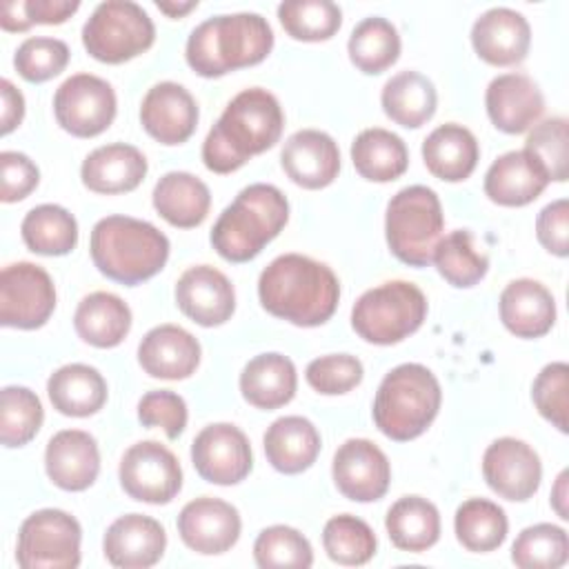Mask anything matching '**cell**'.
I'll return each instance as SVG.
<instances>
[{"label":"cell","mask_w":569,"mask_h":569,"mask_svg":"<svg viewBox=\"0 0 569 569\" xmlns=\"http://www.w3.org/2000/svg\"><path fill=\"white\" fill-rule=\"evenodd\" d=\"M56 309L51 276L33 262L7 264L0 273V322L13 329H40Z\"/></svg>","instance_id":"4fadbf2b"},{"label":"cell","mask_w":569,"mask_h":569,"mask_svg":"<svg viewBox=\"0 0 569 569\" xmlns=\"http://www.w3.org/2000/svg\"><path fill=\"white\" fill-rule=\"evenodd\" d=\"M153 40V20L131 0L100 2L82 27L87 53L107 64H120L144 53Z\"/></svg>","instance_id":"9c48e42d"},{"label":"cell","mask_w":569,"mask_h":569,"mask_svg":"<svg viewBox=\"0 0 569 569\" xmlns=\"http://www.w3.org/2000/svg\"><path fill=\"white\" fill-rule=\"evenodd\" d=\"M485 107L496 129L505 133L529 131L545 111L540 87L525 73L496 76L485 93Z\"/></svg>","instance_id":"cb8c5ba5"},{"label":"cell","mask_w":569,"mask_h":569,"mask_svg":"<svg viewBox=\"0 0 569 569\" xmlns=\"http://www.w3.org/2000/svg\"><path fill=\"white\" fill-rule=\"evenodd\" d=\"M567 558V531L551 522H538L522 529L511 545V562L520 569H558Z\"/></svg>","instance_id":"ee69618b"},{"label":"cell","mask_w":569,"mask_h":569,"mask_svg":"<svg viewBox=\"0 0 569 569\" xmlns=\"http://www.w3.org/2000/svg\"><path fill=\"white\" fill-rule=\"evenodd\" d=\"M253 560L260 569H307L313 565V549L298 529L271 525L258 533Z\"/></svg>","instance_id":"bcb514c9"},{"label":"cell","mask_w":569,"mask_h":569,"mask_svg":"<svg viewBox=\"0 0 569 569\" xmlns=\"http://www.w3.org/2000/svg\"><path fill=\"white\" fill-rule=\"evenodd\" d=\"M44 420L40 398L18 385H9L0 393V440L4 447H24L36 438Z\"/></svg>","instance_id":"f6af8a7d"},{"label":"cell","mask_w":569,"mask_h":569,"mask_svg":"<svg viewBox=\"0 0 569 569\" xmlns=\"http://www.w3.org/2000/svg\"><path fill=\"white\" fill-rule=\"evenodd\" d=\"M284 129V113L278 98L251 87L229 100L218 122L202 142V162L213 173L238 171L253 156L271 149Z\"/></svg>","instance_id":"6da1fadb"},{"label":"cell","mask_w":569,"mask_h":569,"mask_svg":"<svg viewBox=\"0 0 569 569\" xmlns=\"http://www.w3.org/2000/svg\"><path fill=\"white\" fill-rule=\"evenodd\" d=\"M282 29L302 42H322L338 33L342 11L331 0H287L278 7Z\"/></svg>","instance_id":"7bdbcfd3"},{"label":"cell","mask_w":569,"mask_h":569,"mask_svg":"<svg viewBox=\"0 0 569 569\" xmlns=\"http://www.w3.org/2000/svg\"><path fill=\"white\" fill-rule=\"evenodd\" d=\"M442 402L438 378L418 362L393 367L373 398V422L387 438L407 442L422 436L436 420Z\"/></svg>","instance_id":"8992f818"},{"label":"cell","mask_w":569,"mask_h":569,"mask_svg":"<svg viewBox=\"0 0 569 569\" xmlns=\"http://www.w3.org/2000/svg\"><path fill=\"white\" fill-rule=\"evenodd\" d=\"M140 122L160 144H182L198 127V104L182 84L164 80L144 93Z\"/></svg>","instance_id":"d6986e66"},{"label":"cell","mask_w":569,"mask_h":569,"mask_svg":"<svg viewBox=\"0 0 569 569\" xmlns=\"http://www.w3.org/2000/svg\"><path fill=\"white\" fill-rule=\"evenodd\" d=\"M156 7H158L162 13H167L169 18H180V16L189 13L191 9H196L198 2H196V0H191V2H156Z\"/></svg>","instance_id":"680465c9"},{"label":"cell","mask_w":569,"mask_h":569,"mask_svg":"<svg viewBox=\"0 0 569 569\" xmlns=\"http://www.w3.org/2000/svg\"><path fill=\"white\" fill-rule=\"evenodd\" d=\"M482 476L493 493L511 502L529 500L542 480L540 456L518 438H498L482 453Z\"/></svg>","instance_id":"2e32d148"},{"label":"cell","mask_w":569,"mask_h":569,"mask_svg":"<svg viewBox=\"0 0 569 569\" xmlns=\"http://www.w3.org/2000/svg\"><path fill=\"white\" fill-rule=\"evenodd\" d=\"M191 462L211 485H238L253 467L249 438L231 422L209 425L191 442Z\"/></svg>","instance_id":"5bb4252c"},{"label":"cell","mask_w":569,"mask_h":569,"mask_svg":"<svg viewBox=\"0 0 569 569\" xmlns=\"http://www.w3.org/2000/svg\"><path fill=\"white\" fill-rule=\"evenodd\" d=\"M531 400L538 413L558 431L567 433L569 413V367L567 362H549L540 369L531 385Z\"/></svg>","instance_id":"681fc988"},{"label":"cell","mask_w":569,"mask_h":569,"mask_svg":"<svg viewBox=\"0 0 569 569\" xmlns=\"http://www.w3.org/2000/svg\"><path fill=\"white\" fill-rule=\"evenodd\" d=\"M147 158L133 144L111 142L93 149L80 167L82 184L93 193H127L133 191L147 176Z\"/></svg>","instance_id":"484cf974"},{"label":"cell","mask_w":569,"mask_h":569,"mask_svg":"<svg viewBox=\"0 0 569 569\" xmlns=\"http://www.w3.org/2000/svg\"><path fill=\"white\" fill-rule=\"evenodd\" d=\"M453 529L458 542L473 553H487L498 549L509 531V520L502 507L487 498L465 500L453 516Z\"/></svg>","instance_id":"f35d334b"},{"label":"cell","mask_w":569,"mask_h":569,"mask_svg":"<svg viewBox=\"0 0 569 569\" xmlns=\"http://www.w3.org/2000/svg\"><path fill=\"white\" fill-rule=\"evenodd\" d=\"M80 522L62 509H40L18 531L16 560L22 569H76L80 565Z\"/></svg>","instance_id":"30bf717a"},{"label":"cell","mask_w":569,"mask_h":569,"mask_svg":"<svg viewBox=\"0 0 569 569\" xmlns=\"http://www.w3.org/2000/svg\"><path fill=\"white\" fill-rule=\"evenodd\" d=\"M44 469L49 480L64 491L89 489L100 473L96 438L82 429H62L53 433L44 449Z\"/></svg>","instance_id":"603a6c76"},{"label":"cell","mask_w":569,"mask_h":569,"mask_svg":"<svg viewBox=\"0 0 569 569\" xmlns=\"http://www.w3.org/2000/svg\"><path fill=\"white\" fill-rule=\"evenodd\" d=\"M536 238L549 253L558 258L569 253V202L565 198L542 207L536 218Z\"/></svg>","instance_id":"11a10c76"},{"label":"cell","mask_w":569,"mask_h":569,"mask_svg":"<svg viewBox=\"0 0 569 569\" xmlns=\"http://www.w3.org/2000/svg\"><path fill=\"white\" fill-rule=\"evenodd\" d=\"M264 311L296 327L325 325L340 300V282L331 267L302 253L273 258L258 278Z\"/></svg>","instance_id":"7a4b0ae2"},{"label":"cell","mask_w":569,"mask_h":569,"mask_svg":"<svg viewBox=\"0 0 569 569\" xmlns=\"http://www.w3.org/2000/svg\"><path fill=\"white\" fill-rule=\"evenodd\" d=\"M118 478L129 498L149 505H167L182 489L178 458L156 440L131 445L120 458Z\"/></svg>","instance_id":"8fae6325"},{"label":"cell","mask_w":569,"mask_h":569,"mask_svg":"<svg viewBox=\"0 0 569 569\" xmlns=\"http://www.w3.org/2000/svg\"><path fill=\"white\" fill-rule=\"evenodd\" d=\"M264 456L269 465L287 476L307 471L320 453V433L302 416H282L264 431Z\"/></svg>","instance_id":"f1b7e54d"},{"label":"cell","mask_w":569,"mask_h":569,"mask_svg":"<svg viewBox=\"0 0 569 569\" xmlns=\"http://www.w3.org/2000/svg\"><path fill=\"white\" fill-rule=\"evenodd\" d=\"M151 198L158 216L178 229H193L202 224L211 207L209 187L187 171L164 173L156 182Z\"/></svg>","instance_id":"836d02e7"},{"label":"cell","mask_w":569,"mask_h":569,"mask_svg":"<svg viewBox=\"0 0 569 569\" xmlns=\"http://www.w3.org/2000/svg\"><path fill=\"white\" fill-rule=\"evenodd\" d=\"M242 520L238 509L220 498L202 496L187 502L178 516L182 542L202 556L229 551L240 538Z\"/></svg>","instance_id":"e0dca14e"},{"label":"cell","mask_w":569,"mask_h":569,"mask_svg":"<svg viewBox=\"0 0 569 569\" xmlns=\"http://www.w3.org/2000/svg\"><path fill=\"white\" fill-rule=\"evenodd\" d=\"M298 387L296 365L282 353H260L251 358L240 373L242 398L264 411L284 407L293 400Z\"/></svg>","instance_id":"4dcf8cb0"},{"label":"cell","mask_w":569,"mask_h":569,"mask_svg":"<svg viewBox=\"0 0 569 569\" xmlns=\"http://www.w3.org/2000/svg\"><path fill=\"white\" fill-rule=\"evenodd\" d=\"M287 220L289 202L284 193L273 184L256 182L222 209L209 238L220 258L249 262L284 229Z\"/></svg>","instance_id":"5b68a950"},{"label":"cell","mask_w":569,"mask_h":569,"mask_svg":"<svg viewBox=\"0 0 569 569\" xmlns=\"http://www.w3.org/2000/svg\"><path fill=\"white\" fill-rule=\"evenodd\" d=\"M427 318V298L413 282L389 280L367 289L351 309L353 331L371 345H396Z\"/></svg>","instance_id":"ba28073f"},{"label":"cell","mask_w":569,"mask_h":569,"mask_svg":"<svg viewBox=\"0 0 569 569\" xmlns=\"http://www.w3.org/2000/svg\"><path fill=\"white\" fill-rule=\"evenodd\" d=\"M322 547L333 562L360 567L376 556L378 540L365 520L351 513H340L327 520L322 529Z\"/></svg>","instance_id":"b9f144b4"},{"label":"cell","mask_w":569,"mask_h":569,"mask_svg":"<svg viewBox=\"0 0 569 569\" xmlns=\"http://www.w3.org/2000/svg\"><path fill=\"white\" fill-rule=\"evenodd\" d=\"M29 251L40 256H67L78 244V222L60 204L33 207L20 224Z\"/></svg>","instance_id":"74e56055"},{"label":"cell","mask_w":569,"mask_h":569,"mask_svg":"<svg viewBox=\"0 0 569 569\" xmlns=\"http://www.w3.org/2000/svg\"><path fill=\"white\" fill-rule=\"evenodd\" d=\"M471 44L485 62L493 67H511L527 58L531 27L520 11L493 7L476 18L471 27Z\"/></svg>","instance_id":"ffe728a7"},{"label":"cell","mask_w":569,"mask_h":569,"mask_svg":"<svg viewBox=\"0 0 569 569\" xmlns=\"http://www.w3.org/2000/svg\"><path fill=\"white\" fill-rule=\"evenodd\" d=\"M380 104L396 124L418 129L433 118L438 93L433 82L420 71H400L385 82Z\"/></svg>","instance_id":"e575fe53"},{"label":"cell","mask_w":569,"mask_h":569,"mask_svg":"<svg viewBox=\"0 0 569 569\" xmlns=\"http://www.w3.org/2000/svg\"><path fill=\"white\" fill-rule=\"evenodd\" d=\"M440 198L425 184H411L391 196L385 213V236L391 253L409 267H427L442 238Z\"/></svg>","instance_id":"52a82bcc"},{"label":"cell","mask_w":569,"mask_h":569,"mask_svg":"<svg viewBox=\"0 0 569 569\" xmlns=\"http://www.w3.org/2000/svg\"><path fill=\"white\" fill-rule=\"evenodd\" d=\"M567 478H569V471H560V476L556 478V485L551 489V507L556 509V513L562 520L569 518V511H567Z\"/></svg>","instance_id":"6f0895ef"},{"label":"cell","mask_w":569,"mask_h":569,"mask_svg":"<svg viewBox=\"0 0 569 569\" xmlns=\"http://www.w3.org/2000/svg\"><path fill=\"white\" fill-rule=\"evenodd\" d=\"M78 9V0H7L0 7V24L4 31H27L33 24H62Z\"/></svg>","instance_id":"816d5d0a"},{"label":"cell","mask_w":569,"mask_h":569,"mask_svg":"<svg viewBox=\"0 0 569 569\" xmlns=\"http://www.w3.org/2000/svg\"><path fill=\"white\" fill-rule=\"evenodd\" d=\"M116 109L118 100L113 87L93 73H76L67 78L53 96L58 124L76 138H93L109 129Z\"/></svg>","instance_id":"7c38bea8"},{"label":"cell","mask_w":569,"mask_h":569,"mask_svg":"<svg viewBox=\"0 0 569 569\" xmlns=\"http://www.w3.org/2000/svg\"><path fill=\"white\" fill-rule=\"evenodd\" d=\"M385 527L393 547L420 553L438 542L440 513L436 505L422 496H402L389 507Z\"/></svg>","instance_id":"8d00e7d4"},{"label":"cell","mask_w":569,"mask_h":569,"mask_svg":"<svg viewBox=\"0 0 569 569\" xmlns=\"http://www.w3.org/2000/svg\"><path fill=\"white\" fill-rule=\"evenodd\" d=\"M347 51L353 67L362 73H382L400 58L398 29L382 16L365 18L353 27Z\"/></svg>","instance_id":"ab89813d"},{"label":"cell","mask_w":569,"mask_h":569,"mask_svg":"<svg viewBox=\"0 0 569 569\" xmlns=\"http://www.w3.org/2000/svg\"><path fill=\"white\" fill-rule=\"evenodd\" d=\"M76 333L91 347L113 349L131 329L129 305L111 291H93L84 296L73 313Z\"/></svg>","instance_id":"d6a6232c"},{"label":"cell","mask_w":569,"mask_h":569,"mask_svg":"<svg viewBox=\"0 0 569 569\" xmlns=\"http://www.w3.org/2000/svg\"><path fill=\"white\" fill-rule=\"evenodd\" d=\"M200 342L178 325H158L138 345V362L151 378L184 380L200 365Z\"/></svg>","instance_id":"d4e9b609"},{"label":"cell","mask_w":569,"mask_h":569,"mask_svg":"<svg viewBox=\"0 0 569 569\" xmlns=\"http://www.w3.org/2000/svg\"><path fill=\"white\" fill-rule=\"evenodd\" d=\"M91 260L102 276L133 287L153 278L169 258V238L147 220L107 216L89 238Z\"/></svg>","instance_id":"277c9868"},{"label":"cell","mask_w":569,"mask_h":569,"mask_svg":"<svg viewBox=\"0 0 569 569\" xmlns=\"http://www.w3.org/2000/svg\"><path fill=\"white\" fill-rule=\"evenodd\" d=\"M138 420L142 427H160L169 440H176L187 427V402L169 389L147 391L138 400Z\"/></svg>","instance_id":"f5cc1de1"},{"label":"cell","mask_w":569,"mask_h":569,"mask_svg":"<svg viewBox=\"0 0 569 569\" xmlns=\"http://www.w3.org/2000/svg\"><path fill=\"white\" fill-rule=\"evenodd\" d=\"M69 47L64 40L58 38H27L13 56L16 71L27 82H47L64 71L69 64Z\"/></svg>","instance_id":"c3c4849f"},{"label":"cell","mask_w":569,"mask_h":569,"mask_svg":"<svg viewBox=\"0 0 569 569\" xmlns=\"http://www.w3.org/2000/svg\"><path fill=\"white\" fill-rule=\"evenodd\" d=\"M47 393L58 413L71 418H87L104 407L107 380L96 367L71 362L49 376Z\"/></svg>","instance_id":"1f68e13d"},{"label":"cell","mask_w":569,"mask_h":569,"mask_svg":"<svg viewBox=\"0 0 569 569\" xmlns=\"http://www.w3.org/2000/svg\"><path fill=\"white\" fill-rule=\"evenodd\" d=\"M0 133H11L24 118V98L11 80L0 82Z\"/></svg>","instance_id":"9f6ffc18"},{"label":"cell","mask_w":569,"mask_h":569,"mask_svg":"<svg viewBox=\"0 0 569 569\" xmlns=\"http://www.w3.org/2000/svg\"><path fill=\"white\" fill-rule=\"evenodd\" d=\"M549 184L547 173L525 151L498 156L485 173V196L500 207H525Z\"/></svg>","instance_id":"83f0119b"},{"label":"cell","mask_w":569,"mask_h":569,"mask_svg":"<svg viewBox=\"0 0 569 569\" xmlns=\"http://www.w3.org/2000/svg\"><path fill=\"white\" fill-rule=\"evenodd\" d=\"M525 151L547 173L549 182H565L569 176V131L565 118H549L531 127Z\"/></svg>","instance_id":"7dc6e473"},{"label":"cell","mask_w":569,"mask_h":569,"mask_svg":"<svg viewBox=\"0 0 569 569\" xmlns=\"http://www.w3.org/2000/svg\"><path fill=\"white\" fill-rule=\"evenodd\" d=\"M273 49V31L260 13L242 11L213 16L200 22L187 38V64L202 78H220L229 71L262 62Z\"/></svg>","instance_id":"3957f363"},{"label":"cell","mask_w":569,"mask_h":569,"mask_svg":"<svg viewBox=\"0 0 569 569\" xmlns=\"http://www.w3.org/2000/svg\"><path fill=\"white\" fill-rule=\"evenodd\" d=\"M40 180V171L36 162L20 151H2L0 153V198L2 202L24 200Z\"/></svg>","instance_id":"db71d44e"},{"label":"cell","mask_w":569,"mask_h":569,"mask_svg":"<svg viewBox=\"0 0 569 569\" xmlns=\"http://www.w3.org/2000/svg\"><path fill=\"white\" fill-rule=\"evenodd\" d=\"M280 164L291 182L302 189H325L340 171V149L336 140L320 129H300L287 138L280 151Z\"/></svg>","instance_id":"44dd1931"},{"label":"cell","mask_w":569,"mask_h":569,"mask_svg":"<svg viewBox=\"0 0 569 569\" xmlns=\"http://www.w3.org/2000/svg\"><path fill=\"white\" fill-rule=\"evenodd\" d=\"M167 547L164 527L142 513H127L113 520L102 538L104 558L120 569L153 567Z\"/></svg>","instance_id":"7402d4cb"},{"label":"cell","mask_w":569,"mask_h":569,"mask_svg":"<svg viewBox=\"0 0 569 569\" xmlns=\"http://www.w3.org/2000/svg\"><path fill=\"white\" fill-rule=\"evenodd\" d=\"M338 491L353 502L380 500L391 482V465L385 451L367 438L345 440L331 462Z\"/></svg>","instance_id":"9a60e30c"},{"label":"cell","mask_w":569,"mask_h":569,"mask_svg":"<svg viewBox=\"0 0 569 569\" xmlns=\"http://www.w3.org/2000/svg\"><path fill=\"white\" fill-rule=\"evenodd\" d=\"M178 309L200 327H220L236 311L231 280L211 264L189 267L176 282Z\"/></svg>","instance_id":"ac0fdd59"},{"label":"cell","mask_w":569,"mask_h":569,"mask_svg":"<svg viewBox=\"0 0 569 569\" xmlns=\"http://www.w3.org/2000/svg\"><path fill=\"white\" fill-rule=\"evenodd\" d=\"M480 158L476 136L456 122L436 127L422 142V160L431 176L445 182L467 180Z\"/></svg>","instance_id":"f546056e"},{"label":"cell","mask_w":569,"mask_h":569,"mask_svg":"<svg viewBox=\"0 0 569 569\" xmlns=\"http://www.w3.org/2000/svg\"><path fill=\"white\" fill-rule=\"evenodd\" d=\"M351 162L369 182H391L409 167L405 140L382 127L360 131L351 142Z\"/></svg>","instance_id":"d590c367"},{"label":"cell","mask_w":569,"mask_h":569,"mask_svg":"<svg viewBox=\"0 0 569 569\" xmlns=\"http://www.w3.org/2000/svg\"><path fill=\"white\" fill-rule=\"evenodd\" d=\"M502 325L518 338H540L556 322V300L551 291L531 278L511 280L498 300Z\"/></svg>","instance_id":"4316f807"},{"label":"cell","mask_w":569,"mask_h":569,"mask_svg":"<svg viewBox=\"0 0 569 569\" xmlns=\"http://www.w3.org/2000/svg\"><path fill=\"white\" fill-rule=\"evenodd\" d=\"M431 262L438 273L458 289L478 284L489 271V258L478 249L476 238L469 229H456L440 238Z\"/></svg>","instance_id":"60d3db41"},{"label":"cell","mask_w":569,"mask_h":569,"mask_svg":"<svg viewBox=\"0 0 569 569\" xmlns=\"http://www.w3.org/2000/svg\"><path fill=\"white\" fill-rule=\"evenodd\" d=\"M362 376H365L362 362L349 353L320 356L311 360L305 371L309 387L322 396L347 393L362 382Z\"/></svg>","instance_id":"f907efd6"}]
</instances>
